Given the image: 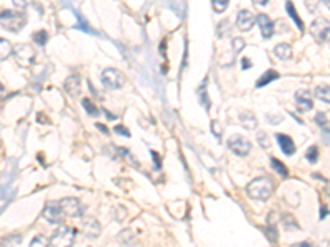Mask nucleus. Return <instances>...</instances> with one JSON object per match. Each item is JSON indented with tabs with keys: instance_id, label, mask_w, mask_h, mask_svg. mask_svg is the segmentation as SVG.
<instances>
[{
	"instance_id": "1",
	"label": "nucleus",
	"mask_w": 330,
	"mask_h": 247,
	"mask_svg": "<svg viewBox=\"0 0 330 247\" xmlns=\"http://www.w3.org/2000/svg\"><path fill=\"white\" fill-rule=\"evenodd\" d=\"M272 191H274V183H272V180L269 176H259V178L252 180L246 186L248 196L252 198V200H258V201L269 200Z\"/></svg>"
},
{
	"instance_id": "2",
	"label": "nucleus",
	"mask_w": 330,
	"mask_h": 247,
	"mask_svg": "<svg viewBox=\"0 0 330 247\" xmlns=\"http://www.w3.org/2000/svg\"><path fill=\"white\" fill-rule=\"evenodd\" d=\"M0 25L3 30L17 33L27 25V15L20 10H3L0 15Z\"/></svg>"
},
{
	"instance_id": "3",
	"label": "nucleus",
	"mask_w": 330,
	"mask_h": 247,
	"mask_svg": "<svg viewBox=\"0 0 330 247\" xmlns=\"http://www.w3.org/2000/svg\"><path fill=\"white\" fill-rule=\"evenodd\" d=\"M76 237V229L70 226H60L51 236V247H71Z\"/></svg>"
},
{
	"instance_id": "4",
	"label": "nucleus",
	"mask_w": 330,
	"mask_h": 247,
	"mask_svg": "<svg viewBox=\"0 0 330 247\" xmlns=\"http://www.w3.org/2000/svg\"><path fill=\"white\" fill-rule=\"evenodd\" d=\"M101 81L108 89H121L126 84V76L122 74L119 69L108 68L104 69L101 74Z\"/></svg>"
},
{
	"instance_id": "5",
	"label": "nucleus",
	"mask_w": 330,
	"mask_h": 247,
	"mask_svg": "<svg viewBox=\"0 0 330 247\" xmlns=\"http://www.w3.org/2000/svg\"><path fill=\"white\" fill-rule=\"evenodd\" d=\"M311 33L317 40V43L324 45L330 41V22L325 18H315L311 25Z\"/></svg>"
},
{
	"instance_id": "6",
	"label": "nucleus",
	"mask_w": 330,
	"mask_h": 247,
	"mask_svg": "<svg viewBox=\"0 0 330 247\" xmlns=\"http://www.w3.org/2000/svg\"><path fill=\"white\" fill-rule=\"evenodd\" d=\"M228 148L238 156H246L251 152V143L248 139L241 137V135H233L228 140Z\"/></svg>"
},
{
	"instance_id": "7",
	"label": "nucleus",
	"mask_w": 330,
	"mask_h": 247,
	"mask_svg": "<svg viewBox=\"0 0 330 247\" xmlns=\"http://www.w3.org/2000/svg\"><path fill=\"white\" fill-rule=\"evenodd\" d=\"M14 55H15V58H17L18 63L22 66H25V68L35 63L36 53L30 45H18V46L14 49Z\"/></svg>"
},
{
	"instance_id": "8",
	"label": "nucleus",
	"mask_w": 330,
	"mask_h": 247,
	"mask_svg": "<svg viewBox=\"0 0 330 247\" xmlns=\"http://www.w3.org/2000/svg\"><path fill=\"white\" fill-rule=\"evenodd\" d=\"M60 206L64 217H79L83 214V206L76 198H64L60 201Z\"/></svg>"
},
{
	"instance_id": "9",
	"label": "nucleus",
	"mask_w": 330,
	"mask_h": 247,
	"mask_svg": "<svg viewBox=\"0 0 330 247\" xmlns=\"http://www.w3.org/2000/svg\"><path fill=\"white\" fill-rule=\"evenodd\" d=\"M43 217L47 221L53 222V224H61L64 214H63V211H61L60 201H55V203L47 204V208L43 209Z\"/></svg>"
},
{
	"instance_id": "10",
	"label": "nucleus",
	"mask_w": 330,
	"mask_h": 247,
	"mask_svg": "<svg viewBox=\"0 0 330 247\" xmlns=\"http://www.w3.org/2000/svg\"><path fill=\"white\" fill-rule=\"evenodd\" d=\"M256 22V16L250 10H239L236 15V27L241 31H250Z\"/></svg>"
},
{
	"instance_id": "11",
	"label": "nucleus",
	"mask_w": 330,
	"mask_h": 247,
	"mask_svg": "<svg viewBox=\"0 0 330 247\" xmlns=\"http://www.w3.org/2000/svg\"><path fill=\"white\" fill-rule=\"evenodd\" d=\"M296 104L297 107L300 109V112H307V110H311L314 107V101H312V96L309 91H297L296 93Z\"/></svg>"
},
{
	"instance_id": "12",
	"label": "nucleus",
	"mask_w": 330,
	"mask_h": 247,
	"mask_svg": "<svg viewBox=\"0 0 330 247\" xmlns=\"http://www.w3.org/2000/svg\"><path fill=\"white\" fill-rule=\"evenodd\" d=\"M256 22H258L264 38H271V36L274 35V23L271 22V18L267 15H264V14L258 15L256 16Z\"/></svg>"
},
{
	"instance_id": "13",
	"label": "nucleus",
	"mask_w": 330,
	"mask_h": 247,
	"mask_svg": "<svg viewBox=\"0 0 330 247\" xmlns=\"http://www.w3.org/2000/svg\"><path fill=\"white\" fill-rule=\"evenodd\" d=\"M64 91H66L71 97H78L79 93H81V79H79V76L73 74V76L68 77V79L64 81Z\"/></svg>"
},
{
	"instance_id": "14",
	"label": "nucleus",
	"mask_w": 330,
	"mask_h": 247,
	"mask_svg": "<svg viewBox=\"0 0 330 247\" xmlns=\"http://www.w3.org/2000/svg\"><path fill=\"white\" fill-rule=\"evenodd\" d=\"M276 139H278V143L281 147V150L284 152L286 155H292L296 150V145H294V140H292L289 135L286 134H278L276 135Z\"/></svg>"
},
{
	"instance_id": "15",
	"label": "nucleus",
	"mask_w": 330,
	"mask_h": 247,
	"mask_svg": "<svg viewBox=\"0 0 330 247\" xmlns=\"http://www.w3.org/2000/svg\"><path fill=\"white\" fill-rule=\"evenodd\" d=\"M315 122H317V125H319V129L322 130V134H324L325 143L330 145V122L327 121V115L324 112H319L315 115Z\"/></svg>"
},
{
	"instance_id": "16",
	"label": "nucleus",
	"mask_w": 330,
	"mask_h": 247,
	"mask_svg": "<svg viewBox=\"0 0 330 247\" xmlns=\"http://www.w3.org/2000/svg\"><path fill=\"white\" fill-rule=\"evenodd\" d=\"M278 77H279V73L278 71H274V69H267V71L264 73L258 81H256V88H264V86L271 84V82L276 81Z\"/></svg>"
},
{
	"instance_id": "17",
	"label": "nucleus",
	"mask_w": 330,
	"mask_h": 247,
	"mask_svg": "<svg viewBox=\"0 0 330 247\" xmlns=\"http://www.w3.org/2000/svg\"><path fill=\"white\" fill-rule=\"evenodd\" d=\"M274 55L278 56L279 60H291V56H292V48H291V45H287V43H279V45H276Z\"/></svg>"
},
{
	"instance_id": "18",
	"label": "nucleus",
	"mask_w": 330,
	"mask_h": 247,
	"mask_svg": "<svg viewBox=\"0 0 330 247\" xmlns=\"http://www.w3.org/2000/svg\"><path fill=\"white\" fill-rule=\"evenodd\" d=\"M239 121L243 122V125L246 127V129H256V124H258V121H256V115L250 112V110H244V112L239 114Z\"/></svg>"
},
{
	"instance_id": "19",
	"label": "nucleus",
	"mask_w": 330,
	"mask_h": 247,
	"mask_svg": "<svg viewBox=\"0 0 330 247\" xmlns=\"http://www.w3.org/2000/svg\"><path fill=\"white\" fill-rule=\"evenodd\" d=\"M286 10H287L289 16L292 18V22H294V23L297 25V28H299V30L302 31V30H304V23H302V20H300L299 14L296 12V8H294V5H292V2H286Z\"/></svg>"
},
{
	"instance_id": "20",
	"label": "nucleus",
	"mask_w": 330,
	"mask_h": 247,
	"mask_svg": "<svg viewBox=\"0 0 330 247\" xmlns=\"http://www.w3.org/2000/svg\"><path fill=\"white\" fill-rule=\"evenodd\" d=\"M314 94H315L317 99H320V101L329 102L330 104V86H327V84L317 86L315 91H314Z\"/></svg>"
},
{
	"instance_id": "21",
	"label": "nucleus",
	"mask_w": 330,
	"mask_h": 247,
	"mask_svg": "<svg viewBox=\"0 0 330 247\" xmlns=\"http://www.w3.org/2000/svg\"><path fill=\"white\" fill-rule=\"evenodd\" d=\"M12 53H14V48H12L10 41H7L5 38L0 40V60L5 61Z\"/></svg>"
},
{
	"instance_id": "22",
	"label": "nucleus",
	"mask_w": 330,
	"mask_h": 247,
	"mask_svg": "<svg viewBox=\"0 0 330 247\" xmlns=\"http://www.w3.org/2000/svg\"><path fill=\"white\" fill-rule=\"evenodd\" d=\"M271 167L274 168L276 171L279 173L283 178H286V176L289 175V171H287V168H286V165L284 163H281L278 158H271Z\"/></svg>"
},
{
	"instance_id": "23",
	"label": "nucleus",
	"mask_w": 330,
	"mask_h": 247,
	"mask_svg": "<svg viewBox=\"0 0 330 247\" xmlns=\"http://www.w3.org/2000/svg\"><path fill=\"white\" fill-rule=\"evenodd\" d=\"M51 242L48 241L47 237L42 236V234H38L36 237L31 239V242H30V247H50Z\"/></svg>"
},
{
	"instance_id": "24",
	"label": "nucleus",
	"mask_w": 330,
	"mask_h": 247,
	"mask_svg": "<svg viewBox=\"0 0 330 247\" xmlns=\"http://www.w3.org/2000/svg\"><path fill=\"white\" fill-rule=\"evenodd\" d=\"M33 41L36 45H40V46H43V45H47V41H48V33L45 30L33 33Z\"/></svg>"
},
{
	"instance_id": "25",
	"label": "nucleus",
	"mask_w": 330,
	"mask_h": 247,
	"mask_svg": "<svg viewBox=\"0 0 330 247\" xmlns=\"http://www.w3.org/2000/svg\"><path fill=\"white\" fill-rule=\"evenodd\" d=\"M228 31H231V25L228 20H223V22L217 27V33H218L220 38H223V36H226Z\"/></svg>"
},
{
	"instance_id": "26",
	"label": "nucleus",
	"mask_w": 330,
	"mask_h": 247,
	"mask_svg": "<svg viewBox=\"0 0 330 247\" xmlns=\"http://www.w3.org/2000/svg\"><path fill=\"white\" fill-rule=\"evenodd\" d=\"M228 2H230V0H211L213 10L217 12V14H223V12L228 8Z\"/></svg>"
},
{
	"instance_id": "27",
	"label": "nucleus",
	"mask_w": 330,
	"mask_h": 247,
	"mask_svg": "<svg viewBox=\"0 0 330 247\" xmlns=\"http://www.w3.org/2000/svg\"><path fill=\"white\" fill-rule=\"evenodd\" d=\"M83 107L88 110V114H89V115H97V114H99L97 107H96L94 104H93V101H91V99H88V97H86V99H83Z\"/></svg>"
},
{
	"instance_id": "28",
	"label": "nucleus",
	"mask_w": 330,
	"mask_h": 247,
	"mask_svg": "<svg viewBox=\"0 0 330 247\" xmlns=\"http://www.w3.org/2000/svg\"><path fill=\"white\" fill-rule=\"evenodd\" d=\"M305 158H307L311 163H315L317 160H319V148H317L315 145H312L307 150V154H305Z\"/></svg>"
},
{
	"instance_id": "29",
	"label": "nucleus",
	"mask_w": 330,
	"mask_h": 247,
	"mask_svg": "<svg viewBox=\"0 0 330 247\" xmlns=\"http://www.w3.org/2000/svg\"><path fill=\"white\" fill-rule=\"evenodd\" d=\"M231 45H233V51L235 53H239L241 49L244 48V40L243 38H233V41H231Z\"/></svg>"
},
{
	"instance_id": "30",
	"label": "nucleus",
	"mask_w": 330,
	"mask_h": 247,
	"mask_svg": "<svg viewBox=\"0 0 330 247\" xmlns=\"http://www.w3.org/2000/svg\"><path fill=\"white\" fill-rule=\"evenodd\" d=\"M31 0H14V5L18 8V10H25L27 7H30Z\"/></svg>"
},
{
	"instance_id": "31",
	"label": "nucleus",
	"mask_w": 330,
	"mask_h": 247,
	"mask_svg": "<svg viewBox=\"0 0 330 247\" xmlns=\"http://www.w3.org/2000/svg\"><path fill=\"white\" fill-rule=\"evenodd\" d=\"M211 130H213L215 137H217V139H218V142H220V139H221V127L218 125V122H217V121L211 122Z\"/></svg>"
},
{
	"instance_id": "32",
	"label": "nucleus",
	"mask_w": 330,
	"mask_h": 247,
	"mask_svg": "<svg viewBox=\"0 0 330 247\" xmlns=\"http://www.w3.org/2000/svg\"><path fill=\"white\" fill-rule=\"evenodd\" d=\"M251 66H252V63L250 61V58H243V60H241V68L244 69V71H246V69H250Z\"/></svg>"
},
{
	"instance_id": "33",
	"label": "nucleus",
	"mask_w": 330,
	"mask_h": 247,
	"mask_svg": "<svg viewBox=\"0 0 330 247\" xmlns=\"http://www.w3.org/2000/svg\"><path fill=\"white\" fill-rule=\"evenodd\" d=\"M114 130H116L117 132V134H121V135H124V137H129V130L127 129H124V127H122V125H117L116 127V129H114Z\"/></svg>"
},
{
	"instance_id": "34",
	"label": "nucleus",
	"mask_w": 330,
	"mask_h": 247,
	"mask_svg": "<svg viewBox=\"0 0 330 247\" xmlns=\"http://www.w3.org/2000/svg\"><path fill=\"white\" fill-rule=\"evenodd\" d=\"M152 156L156 158V168H160V158H158V155L156 154V152H152Z\"/></svg>"
},
{
	"instance_id": "35",
	"label": "nucleus",
	"mask_w": 330,
	"mask_h": 247,
	"mask_svg": "<svg viewBox=\"0 0 330 247\" xmlns=\"http://www.w3.org/2000/svg\"><path fill=\"white\" fill-rule=\"evenodd\" d=\"M96 127H97V129H99L101 132H103V134H109V130L106 129V127L103 125V124H96Z\"/></svg>"
},
{
	"instance_id": "36",
	"label": "nucleus",
	"mask_w": 330,
	"mask_h": 247,
	"mask_svg": "<svg viewBox=\"0 0 330 247\" xmlns=\"http://www.w3.org/2000/svg\"><path fill=\"white\" fill-rule=\"evenodd\" d=\"M252 2H254L256 5H266V3H267V0H252Z\"/></svg>"
},
{
	"instance_id": "37",
	"label": "nucleus",
	"mask_w": 330,
	"mask_h": 247,
	"mask_svg": "<svg viewBox=\"0 0 330 247\" xmlns=\"http://www.w3.org/2000/svg\"><path fill=\"white\" fill-rule=\"evenodd\" d=\"M292 247H314V246L307 244V242H300V244H296V246H292Z\"/></svg>"
},
{
	"instance_id": "38",
	"label": "nucleus",
	"mask_w": 330,
	"mask_h": 247,
	"mask_svg": "<svg viewBox=\"0 0 330 247\" xmlns=\"http://www.w3.org/2000/svg\"><path fill=\"white\" fill-rule=\"evenodd\" d=\"M104 110V114L106 115H108V119H112V121H114V119H116V115H114V114H111V112H108V110H106V109H103Z\"/></svg>"
},
{
	"instance_id": "39",
	"label": "nucleus",
	"mask_w": 330,
	"mask_h": 247,
	"mask_svg": "<svg viewBox=\"0 0 330 247\" xmlns=\"http://www.w3.org/2000/svg\"><path fill=\"white\" fill-rule=\"evenodd\" d=\"M324 3H325V5H327V8L330 10V0H324Z\"/></svg>"
}]
</instances>
